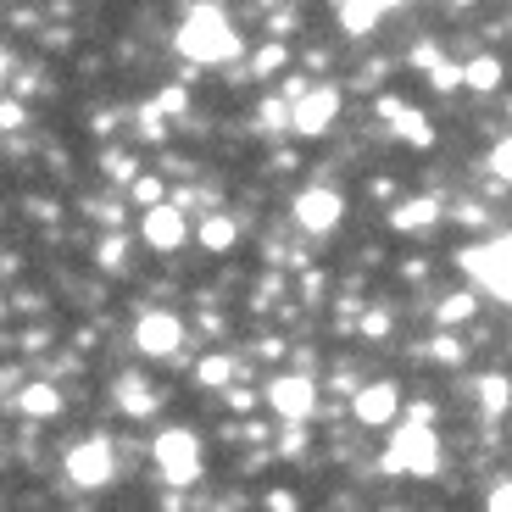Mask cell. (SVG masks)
<instances>
[{
    "label": "cell",
    "mask_w": 512,
    "mask_h": 512,
    "mask_svg": "<svg viewBox=\"0 0 512 512\" xmlns=\"http://www.w3.org/2000/svg\"><path fill=\"white\" fill-rule=\"evenodd\" d=\"M140 140H167V112L145 106V112H140Z\"/></svg>",
    "instance_id": "obj_28"
},
{
    "label": "cell",
    "mask_w": 512,
    "mask_h": 512,
    "mask_svg": "<svg viewBox=\"0 0 512 512\" xmlns=\"http://www.w3.org/2000/svg\"><path fill=\"white\" fill-rule=\"evenodd\" d=\"M156 474H162L167 485H195V479H201V440H195L190 429L156 435Z\"/></svg>",
    "instance_id": "obj_6"
},
{
    "label": "cell",
    "mask_w": 512,
    "mask_h": 512,
    "mask_svg": "<svg viewBox=\"0 0 512 512\" xmlns=\"http://www.w3.org/2000/svg\"><path fill=\"white\" fill-rule=\"evenodd\" d=\"M357 329L368 334V340H384V334H390V312H384V307H368V312H362Z\"/></svg>",
    "instance_id": "obj_29"
},
{
    "label": "cell",
    "mask_w": 512,
    "mask_h": 512,
    "mask_svg": "<svg viewBox=\"0 0 512 512\" xmlns=\"http://www.w3.org/2000/svg\"><path fill=\"white\" fill-rule=\"evenodd\" d=\"M474 390H479V407H485V418H507V412H512V379H507V373H485Z\"/></svg>",
    "instance_id": "obj_17"
},
{
    "label": "cell",
    "mask_w": 512,
    "mask_h": 512,
    "mask_svg": "<svg viewBox=\"0 0 512 512\" xmlns=\"http://www.w3.org/2000/svg\"><path fill=\"white\" fill-rule=\"evenodd\" d=\"M334 117H340V84H307L301 95H290V128L301 140L329 134Z\"/></svg>",
    "instance_id": "obj_4"
},
{
    "label": "cell",
    "mask_w": 512,
    "mask_h": 512,
    "mask_svg": "<svg viewBox=\"0 0 512 512\" xmlns=\"http://www.w3.org/2000/svg\"><path fill=\"white\" fill-rule=\"evenodd\" d=\"M106 173H112V179H117V184H128V179H134V173H140V167H134V156H123V151H112V156H106Z\"/></svg>",
    "instance_id": "obj_33"
},
{
    "label": "cell",
    "mask_w": 512,
    "mask_h": 512,
    "mask_svg": "<svg viewBox=\"0 0 512 512\" xmlns=\"http://www.w3.org/2000/svg\"><path fill=\"white\" fill-rule=\"evenodd\" d=\"M451 6H474V0H451Z\"/></svg>",
    "instance_id": "obj_44"
},
{
    "label": "cell",
    "mask_w": 512,
    "mask_h": 512,
    "mask_svg": "<svg viewBox=\"0 0 512 512\" xmlns=\"http://www.w3.org/2000/svg\"><path fill=\"white\" fill-rule=\"evenodd\" d=\"M268 407L279 412L284 423H307L312 412H318V384H312L307 373H279V379L268 384Z\"/></svg>",
    "instance_id": "obj_10"
},
{
    "label": "cell",
    "mask_w": 512,
    "mask_h": 512,
    "mask_svg": "<svg viewBox=\"0 0 512 512\" xmlns=\"http://www.w3.org/2000/svg\"><path fill=\"white\" fill-rule=\"evenodd\" d=\"M123 256H128V240L112 229V234L101 240V268H112V273H117V268H123Z\"/></svg>",
    "instance_id": "obj_27"
},
{
    "label": "cell",
    "mask_w": 512,
    "mask_h": 512,
    "mask_svg": "<svg viewBox=\"0 0 512 512\" xmlns=\"http://www.w3.org/2000/svg\"><path fill=\"white\" fill-rule=\"evenodd\" d=\"M429 84H435L440 95L457 90V84H462V62H435V67H429Z\"/></svg>",
    "instance_id": "obj_26"
},
{
    "label": "cell",
    "mask_w": 512,
    "mask_h": 512,
    "mask_svg": "<svg viewBox=\"0 0 512 512\" xmlns=\"http://www.w3.org/2000/svg\"><path fill=\"white\" fill-rule=\"evenodd\" d=\"M407 418H412V423H435V401H412Z\"/></svg>",
    "instance_id": "obj_38"
},
{
    "label": "cell",
    "mask_w": 512,
    "mask_h": 512,
    "mask_svg": "<svg viewBox=\"0 0 512 512\" xmlns=\"http://www.w3.org/2000/svg\"><path fill=\"white\" fill-rule=\"evenodd\" d=\"M490 167H496L501 179H507V184H512V134H507V140H501V145H496V151H490Z\"/></svg>",
    "instance_id": "obj_35"
},
{
    "label": "cell",
    "mask_w": 512,
    "mask_h": 512,
    "mask_svg": "<svg viewBox=\"0 0 512 512\" xmlns=\"http://www.w3.org/2000/svg\"><path fill=\"white\" fill-rule=\"evenodd\" d=\"M390 123H396V140H407V145H435V128H429V117L412 112V106H401Z\"/></svg>",
    "instance_id": "obj_20"
},
{
    "label": "cell",
    "mask_w": 512,
    "mask_h": 512,
    "mask_svg": "<svg viewBox=\"0 0 512 512\" xmlns=\"http://www.w3.org/2000/svg\"><path fill=\"white\" fill-rule=\"evenodd\" d=\"M485 507H490V512H512V479H496V485H490Z\"/></svg>",
    "instance_id": "obj_34"
},
{
    "label": "cell",
    "mask_w": 512,
    "mask_h": 512,
    "mask_svg": "<svg viewBox=\"0 0 512 512\" xmlns=\"http://www.w3.org/2000/svg\"><path fill=\"white\" fill-rule=\"evenodd\" d=\"M384 474H396V479H435L440 474V435H435V423H401L396 435L384 440V462H379Z\"/></svg>",
    "instance_id": "obj_2"
},
{
    "label": "cell",
    "mask_w": 512,
    "mask_h": 512,
    "mask_svg": "<svg viewBox=\"0 0 512 512\" xmlns=\"http://www.w3.org/2000/svg\"><path fill=\"white\" fill-rule=\"evenodd\" d=\"M67 479H73L78 490H106L117 479V451L106 435H90V440H78L73 451H67Z\"/></svg>",
    "instance_id": "obj_5"
},
{
    "label": "cell",
    "mask_w": 512,
    "mask_h": 512,
    "mask_svg": "<svg viewBox=\"0 0 512 512\" xmlns=\"http://www.w3.org/2000/svg\"><path fill=\"white\" fill-rule=\"evenodd\" d=\"M301 451H307V423H290L279 435V457H301Z\"/></svg>",
    "instance_id": "obj_30"
},
{
    "label": "cell",
    "mask_w": 512,
    "mask_h": 512,
    "mask_svg": "<svg viewBox=\"0 0 512 512\" xmlns=\"http://www.w3.org/2000/svg\"><path fill=\"white\" fill-rule=\"evenodd\" d=\"M451 218H457V223H468V229H485V223H490V212H485L479 201H457V206H451Z\"/></svg>",
    "instance_id": "obj_31"
},
{
    "label": "cell",
    "mask_w": 512,
    "mask_h": 512,
    "mask_svg": "<svg viewBox=\"0 0 512 512\" xmlns=\"http://www.w3.org/2000/svg\"><path fill=\"white\" fill-rule=\"evenodd\" d=\"M368 6H379V12H390V6H401V0H368Z\"/></svg>",
    "instance_id": "obj_43"
},
{
    "label": "cell",
    "mask_w": 512,
    "mask_h": 512,
    "mask_svg": "<svg viewBox=\"0 0 512 512\" xmlns=\"http://www.w3.org/2000/svg\"><path fill=\"white\" fill-rule=\"evenodd\" d=\"M140 240L151 245V251H184V240H190V218H184V206H179V201H156V206H145Z\"/></svg>",
    "instance_id": "obj_9"
},
{
    "label": "cell",
    "mask_w": 512,
    "mask_h": 512,
    "mask_svg": "<svg viewBox=\"0 0 512 512\" xmlns=\"http://www.w3.org/2000/svg\"><path fill=\"white\" fill-rule=\"evenodd\" d=\"M128 190H134V206H156L162 201V179H156V173H134V179H128Z\"/></svg>",
    "instance_id": "obj_24"
},
{
    "label": "cell",
    "mask_w": 512,
    "mask_h": 512,
    "mask_svg": "<svg viewBox=\"0 0 512 512\" xmlns=\"http://www.w3.org/2000/svg\"><path fill=\"white\" fill-rule=\"evenodd\" d=\"M284 62H290V45H284V39H268V45L256 51L251 73H256V78H273V73H284Z\"/></svg>",
    "instance_id": "obj_23"
},
{
    "label": "cell",
    "mask_w": 512,
    "mask_h": 512,
    "mask_svg": "<svg viewBox=\"0 0 512 512\" xmlns=\"http://www.w3.org/2000/svg\"><path fill=\"white\" fill-rule=\"evenodd\" d=\"M268 507H273V512H290V507H295V496H290V490H273Z\"/></svg>",
    "instance_id": "obj_41"
},
{
    "label": "cell",
    "mask_w": 512,
    "mask_h": 512,
    "mask_svg": "<svg viewBox=\"0 0 512 512\" xmlns=\"http://www.w3.org/2000/svg\"><path fill=\"white\" fill-rule=\"evenodd\" d=\"M179 51L190 56L195 67H223L240 56V28L229 23V12H223L218 0H201V6H190L179 23Z\"/></svg>",
    "instance_id": "obj_1"
},
{
    "label": "cell",
    "mask_w": 512,
    "mask_h": 512,
    "mask_svg": "<svg viewBox=\"0 0 512 512\" xmlns=\"http://www.w3.org/2000/svg\"><path fill=\"white\" fill-rule=\"evenodd\" d=\"M440 62V45H418V51H412V67H435Z\"/></svg>",
    "instance_id": "obj_39"
},
{
    "label": "cell",
    "mask_w": 512,
    "mask_h": 512,
    "mask_svg": "<svg viewBox=\"0 0 512 512\" xmlns=\"http://www.w3.org/2000/svg\"><path fill=\"white\" fill-rule=\"evenodd\" d=\"M457 268L468 273L479 290L512 301V234H507V240H490V245H468V251H457Z\"/></svg>",
    "instance_id": "obj_3"
},
{
    "label": "cell",
    "mask_w": 512,
    "mask_h": 512,
    "mask_svg": "<svg viewBox=\"0 0 512 512\" xmlns=\"http://www.w3.org/2000/svg\"><path fill=\"white\" fill-rule=\"evenodd\" d=\"M195 245L212 251V256L234 251V245H240V218H234V212H206V218L195 223Z\"/></svg>",
    "instance_id": "obj_13"
},
{
    "label": "cell",
    "mask_w": 512,
    "mask_h": 512,
    "mask_svg": "<svg viewBox=\"0 0 512 512\" xmlns=\"http://www.w3.org/2000/svg\"><path fill=\"white\" fill-rule=\"evenodd\" d=\"M28 123V112H23V101H0V134H17V128Z\"/></svg>",
    "instance_id": "obj_32"
},
{
    "label": "cell",
    "mask_w": 512,
    "mask_h": 512,
    "mask_svg": "<svg viewBox=\"0 0 512 512\" xmlns=\"http://www.w3.org/2000/svg\"><path fill=\"white\" fill-rule=\"evenodd\" d=\"M501 84H507V62H501V56H468V62H462V90L496 95Z\"/></svg>",
    "instance_id": "obj_16"
},
{
    "label": "cell",
    "mask_w": 512,
    "mask_h": 512,
    "mask_svg": "<svg viewBox=\"0 0 512 512\" xmlns=\"http://www.w3.org/2000/svg\"><path fill=\"white\" fill-rule=\"evenodd\" d=\"M6 73H12V62H6V51H0V84H6Z\"/></svg>",
    "instance_id": "obj_42"
},
{
    "label": "cell",
    "mask_w": 512,
    "mask_h": 512,
    "mask_svg": "<svg viewBox=\"0 0 512 512\" xmlns=\"http://www.w3.org/2000/svg\"><path fill=\"white\" fill-rule=\"evenodd\" d=\"M440 223V201L435 195H412V201L390 206V229L396 234H429Z\"/></svg>",
    "instance_id": "obj_12"
},
{
    "label": "cell",
    "mask_w": 512,
    "mask_h": 512,
    "mask_svg": "<svg viewBox=\"0 0 512 512\" xmlns=\"http://www.w3.org/2000/svg\"><path fill=\"white\" fill-rule=\"evenodd\" d=\"M234 373H240V362H234L229 351H212V357L195 362V384H206V390H229Z\"/></svg>",
    "instance_id": "obj_18"
},
{
    "label": "cell",
    "mask_w": 512,
    "mask_h": 512,
    "mask_svg": "<svg viewBox=\"0 0 512 512\" xmlns=\"http://www.w3.org/2000/svg\"><path fill=\"white\" fill-rule=\"evenodd\" d=\"M112 396H117V412H123V418H151L156 401H162L151 384L140 379V373H123V379L112 384Z\"/></svg>",
    "instance_id": "obj_14"
},
{
    "label": "cell",
    "mask_w": 512,
    "mask_h": 512,
    "mask_svg": "<svg viewBox=\"0 0 512 512\" xmlns=\"http://www.w3.org/2000/svg\"><path fill=\"white\" fill-rule=\"evenodd\" d=\"M156 112H184V90H179V84L156 95Z\"/></svg>",
    "instance_id": "obj_36"
},
{
    "label": "cell",
    "mask_w": 512,
    "mask_h": 512,
    "mask_svg": "<svg viewBox=\"0 0 512 512\" xmlns=\"http://www.w3.org/2000/svg\"><path fill=\"white\" fill-rule=\"evenodd\" d=\"M290 218L301 223L307 234H334L340 223H346V195H340V190H329V184H312V190H301V195H295Z\"/></svg>",
    "instance_id": "obj_7"
},
{
    "label": "cell",
    "mask_w": 512,
    "mask_h": 512,
    "mask_svg": "<svg viewBox=\"0 0 512 512\" xmlns=\"http://www.w3.org/2000/svg\"><path fill=\"white\" fill-rule=\"evenodd\" d=\"M223 396H229V407H234V412H251V407H256V396H251V390H240V384H229Z\"/></svg>",
    "instance_id": "obj_37"
},
{
    "label": "cell",
    "mask_w": 512,
    "mask_h": 512,
    "mask_svg": "<svg viewBox=\"0 0 512 512\" xmlns=\"http://www.w3.org/2000/svg\"><path fill=\"white\" fill-rule=\"evenodd\" d=\"M396 412H401L396 379H373V384H357V390H351V418H357L362 429H384Z\"/></svg>",
    "instance_id": "obj_11"
},
{
    "label": "cell",
    "mask_w": 512,
    "mask_h": 512,
    "mask_svg": "<svg viewBox=\"0 0 512 512\" xmlns=\"http://www.w3.org/2000/svg\"><path fill=\"white\" fill-rule=\"evenodd\" d=\"M379 6H368V0H340V23L351 28V34H368V28H379Z\"/></svg>",
    "instance_id": "obj_22"
},
{
    "label": "cell",
    "mask_w": 512,
    "mask_h": 512,
    "mask_svg": "<svg viewBox=\"0 0 512 512\" xmlns=\"http://www.w3.org/2000/svg\"><path fill=\"white\" fill-rule=\"evenodd\" d=\"M474 312H479V295L457 290V295H446V301L435 307V323L440 329H462V323H474Z\"/></svg>",
    "instance_id": "obj_19"
},
{
    "label": "cell",
    "mask_w": 512,
    "mask_h": 512,
    "mask_svg": "<svg viewBox=\"0 0 512 512\" xmlns=\"http://www.w3.org/2000/svg\"><path fill=\"white\" fill-rule=\"evenodd\" d=\"M12 407L34 423H51V418H62V390H56V384H23L12 396Z\"/></svg>",
    "instance_id": "obj_15"
},
{
    "label": "cell",
    "mask_w": 512,
    "mask_h": 512,
    "mask_svg": "<svg viewBox=\"0 0 512 512\" xmlns=\"http://www.w3.org/2000/svg\"><path fill=\"white\" fill-rule=\"evenodd\" d=\"M256 123H262V134H284V128H290V106H284V101H268Z\"/></svg>",
    "instance_id": "obj_25"
},
{
    "label": "cell",
    "mask_w": 512,
    "mask_h": 512,
    "mask_svg": "<svg viewBox=\"0 0 512 512\" xmlns=\"http://www.w3.org/2000/svg\"><path fill=\"white\" fill-rule=\"evenodd\" d=\"M134 351L151 362H167L184 351V323L173 318V312H140V323H134Z\"/></svg>",
    "instance_id": "obj_8"
},
{
    "label": "cell",
    "mask_w": 512,
    "mask_h": 512,
    "mask_svg": "<svg viewBox=\"0 0 512 512\" xmlns=\"http://www.w3.org/2000/svg\"><path fill=\"white\" fill-rule=\"evenodd\" d=\"M401 106H407V101H401V95H384V101H379V117H384V123H390V117H396Z\"/></svg>",
    "instance_id": "obj_40"
},
{
    "label": "cell",
    "mask_w": 512,
    "mask_h": 512,
    "mask_svg": "<svg viewBox=\"0 0 512 512\" xmlns=\"http://www.w3.org/2000/svg\"><path fill=\"white\" fill-rule=\"evenodd\" d=\"M423 357H435L440 368H462V362H468V340H462L457 329H446V334H440V340H435V346L423 351Z\"/></svg>",
    "instance_id": "obj_21"
}]
</instances>
